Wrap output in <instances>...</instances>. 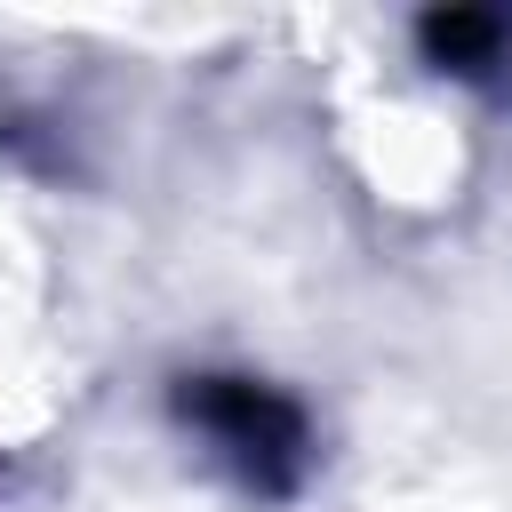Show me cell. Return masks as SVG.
<instances>
[{
  "instance_id": "6da1fadb",
  "label": "cell",
  "mask_w": 512,
  "mask_h": 512,
  "mask_svg": "<svg viewBox=\"0 0 512 512\" xmlns=\"http://www.w3.org/2000/svg\"><path fill=\"white\" fill-rule=\"evenodd\" d=\"M184 416H192V424L216 440V456H224L240 480H256V488H288L296 464H304V424H296V408H288L280 392L248 384V376H200V384L184 392Z\"/></svg>"
}]
</instances>
